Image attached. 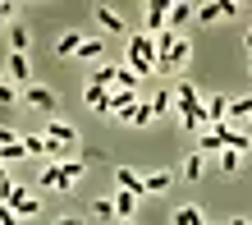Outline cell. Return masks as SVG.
<instances>
[{"label":"cell","mask_w":252,"mask_h":225,"mask_svg":"<svg viewBox=\"0 0 252 225\" xmlns=\"http://www.w3.org/2000/svg\"><path fill=\"white\" fill-rule=\"evenodd\" d=\"M128 69L138 74V78L156 69V41L147 37V33H142V37H133V46H128Z\"/></svg>","instance_id":"obj_1"},{"label":"cell","mask_w":252,"mask_h":225,"mask_svg":"<svg viewBox=\"0 0 252 225\" xmlns=\"http://www.w3.org/2000/svg\"><path fill=\"white\" fill-rule=\"evenodd\" d=\"M165 19H170V0H152V5H147V37L165 33Z\"/></svg>","instance_id":"obj_2"},{"label":"cell","mask_w":252,"mask_h":225,"mask_svg":"<svg viewBox=\"0 0 252 225\" xmlns=\"http://www.w3.org/2000/svg\"><path fill=\"white\" fill-rule=\"evenodd\" d=\"M5 74H9V87H14V83H28V78H32V65H28V55L9 51V60H5Z\"/></svg>","instance_id":"obj_3"},{"label":"cell","mask_w":252,"mask_h":225,"mask_svg":"<svg viewBox=\"0 0 252 225\" xmlns=\"http://www.w3.org/2000/svg\"><path fill=\"white\" fill-rule=\"evenodd\" d=\"M46 138L60 143V147H78V133H73L69 124H60V119H46Z\"/></svg>","instance_id":"obj_4"},{"label":"cell","mask_w":252,"mask_h":225,"mask_svg":"<svg viewBox=\"0 0 252 225\" xmlns=\"http://www.w3.org/2000/svg\"><path fill=\"white\" fill-rule=\"evenodd\" d=\"M28 101H32V106L37 111H55V92H51V87H41V83H28Z\"/></svg>","instance_id":"obj_5"},{"label":"cell","mask_w":252,"mask_h":225,"mask_svg":"<svg viewBox=\"0 0 252 225\" xmlns=\"http://www.w3.org/2000/svg\"><path fill=\"white\" fill-rule=\"evenodd\" d=\"M115 179H120V188H124V193H133V198H142V193H147V184L138 179V170H128V166L115 170Z\"/></svg>","instance_id":"obj_6"},{"label":"cell","mask_w":252,"mask_h":225,"mask_svg":"<svg viewBox=\"0 0 252 225\" xmlns=\"http://www.w3.org/2000/svg\"><path fill=\"white\" fill-rule=\"evenodd\" d=\"M192 19V5H170V19H165V33H174L179 37V28Z\"/></svg>","instance_id":"obj_7"},{"label":"cell","mask_w":252,"mask_h":225,"mask_svg":"<svg viewBox=\"0 0 252 225\" xmlns=\"http://www.w3.org/2000/svg\"><path fill=\"white\" fill-rule=\"evenodd\" d=\"M124 119H128V124H138V129H142V124H152V119H156V115H152V101H138V106H128Z\"/></svg>","instance_id":"obj_8"},{"label":"cell","mask_w":252,"mask_h":225,"mask_svg":"<svg viewBox=\"0 0 252 225\" xmlns=\"http://www.w3.org/2000/svg\"><path fill=\"white\" fill-rule=\"evenodd\" d=\"M110 202H115V216H120V221H128V216H133V202H138V198H133V193H124V188H120V193H115Z\"/></svg>","instance_id":"obj_9"},{"label":"cell","mask_w":252,"mask_h":225,"mask_svg":"<svg viewBox=\"0 0 252 225\" xmlns=\"http://www.w3.org/2000/svg\"><path fill=\"white\" fill-rule=\"evenodd\" d=\"M96 19H101V23H106V28H110V33H124V19H120V14H115L110 5H96Z\"/></svg>","instance_id":"obj_10"},{"label":"cell","mask_w":252,"mask_h":225,"mask_svg":"<svg viewBox=\"0 0 252 225\" xmlns=\"http://www.w3.org/2000/svg\"><path fill=\"white\" fill-rule=\"evenodd\" d=\"M9 46L19 51V55H28V28L23 23H9Z\"/></svg>","instance_id":"obj_11"},{"label":"cell","mask_w":252,"mask_h":225,"mask_svg":"<svg viewBox=\"0 0 252 225\" xmlns=\"http://www.w3.org/2000/svg\"><path fill=\"white\" fill-rule=\"evenodd\" d=\"M78 46H83V37L78 33H64L60 41H55V55H78Z\"/></svg>","instance_id":"obj_12"},{"label":"cell","mask_w":252,"mask_h":225,"mask_svg":"<svg viewBox=\"0 0 252 225\" xmlns=\"http://www.w3.org/2000/svg\"><path fill=\"white\" fill-rule=\"evenodd\" d=\"M170 225H202V212L197 207H179V212L170 216Z\"/></svg>","instance_id":"obj_13"},{"label":"cell","mask_w":252,"mask_h":225,"mask_svg":"<svg viewBox=\"0 0 252 225\" xmlns=\"http://www.w3.org/2000/svg\"><path fill=\"white\" fill-rule=\"evenodd\" d=\"M142 184H147V193H165V188H170V170H156V175H147Z\"/></svg>","instance_id":"obj_14"},{"label":"cell","mask_w":252,"mask_h":225,"mask_svg":"<svg viewBox=\"0 0 252 225\" xmlns=\"http://www.w3.org/2000/svg\"><path fill=\"white\" fill-rule=\"evenodd\" d=\"M78 55H87V60H101V55H106V41H92V37H83Z\"/></svg>","instance_id":"obj_15"},{"label":"cell","mask_w":252,"mask_h":225,"mask_svg":"<svg viewBox=\"0 0 252 225\" xmlns=\"http://www.w3.org/2000/svg\"><path fill=\"white\" fill-rule=\"evenodd\" d=\"M110 83H115V65H110V69H96L92 78H87V87H101V92H106Z\"/></svg>","instance_id":"obj_16"},{"label":"cell","mask_w":252,"mask_h":225,"mask_svg":"<svg viewBox=\"0 0 252 225\" xmlns=\"http://www.w3.org/2000/svg\"><path fill=\"white\" fill-rule=\"evenodd\" d=\"M87 106H92V111H101V115H106V92H101V87H87Z\"/></svg>","instance_id":"obj_17"},{"label":"cell","mask_w":252,"mask_h":225,"mask_svg":"<svg viewBox=\"0 0 252 225\" xmlns=\"http://www.w3.org/2000/svg\"><path fill=\"white\" fill-rule=\"evenodd\" d=\"M92 212H96L101 221H110V216H115V202H110V198H96V202H92Z\"/></svg>","instance_id":"obj_18"},{"label":"cell","mask_w":252,"mask_h":225,"mask_svg":"<svg viewBox=\"0 0 252 225\" xmlns=\"http://www.w3.org/2000/svg\"><path fill=\"white\" fill-rule=\"evenodd\" d=\"M19 156H28V152H23V143H9V147H0V161H19Z\"/></svg>","instance_id":"obj_19"},{"label":"cell","mask_w":252,"mask_h":225,"mask_svg":"<svg viewBox=\"0 0 252 225\" xmlns=\"http://www.w3.org/2000/svg\"><path fill=\"white\" fill-rule=\"evenodd\" d=\"M220 170H225V175L239 170V152H220Z\"/></svg>","instance_id":"obj_20"},{"label":"cell","mask_w":252,"mask_h":225,"mask_svg":"<svg viewBox=\"0 0 252 225\" xmlns=\"http://www.w3.org/2000/svg\"><path fill=\"white\" fill-rule=\"evenodd\" d=\"M184 175H188V179H197V175H202V156H197V152L184 161Z\"/></svg>","instance_id":"obj_21"},{"label":"cell","mask_w":252,"mask_h":225,"mask_svg":"<svg viewBox=\"0 0 252 225\" xmlns=\"http://www.w3.org/2000/svg\"><path fill=\"white\" fill-rule=\"evenodd\" d=\"M170 101H174L170 92H156V97H152V115H160V111H170Z\"/></svg>","instance_id":"obj_22"},{"label":"cell","mask_w":252,"mask_h":225,"mask_svg":"<svg viewBox=\"0 0 252 225\" xmlns=\"http://www.w3.org/2000/svg\"><path fill=\"white\" fill-rule=\"evenodd\" d=\"M225 115H252V97H243V101H229V111Z\"/></svg>","instance_id":"obj_23"},{"label":"cell","mask_w":252,"mask_h":225,"mask_svg":"<svg viewBox=\"0 0 252 225\" xmlns=\"http://www.w3.org/2000/svg\"><path fill=\"white\" fill-rule=\"evenodd\" d=\"M197 19H202V23H216V19H220V5H202Z\"/></svg>","instance_id":"obj_24"},{"label":"cell","mask_w":252,"mask_h":225,"mask_svg":"<svg viewBox=\"0 0 252 225\" xmlns=\"http://www.w3.org/2000/svg\"><path fill=\"white\" fill-rule=\"evenodd\" d=\"M0 225H19V216H14L9 202H0Z\"/></svg>","instance_id":"obj_25"},{"label":"cell","mask_w":252,"mask_h":225,"mask_svg":"<svg viewBox=\"0 0 252 225\" xmlns=\"http://www.w3.org/2000/svg\"><path fill=\"white\" fill-rule=\"evenodd\" d=\"M5 106H14V87H9V83H0V111H5Z\"/></svg>","instance_id":"obj_26"},{"label":"cell","mask_w":252,"mask_h":225,"mask_svg":"<svg viewBox=\"0 0 252 225\" xmlns=\"http://www.w3.org/2000/svg\"><path fill=\"white\" fill-rule=\"evenodd\" d=\"M9 143H19V133H14V129H5V124H0V147H9Z\"/></svg>","instance_id":"obj_27"},{"label":"cell","mask_w":252,"mask_h":225,"mask_svg":"<svg viewBox=\"0 0 252 225\" xmlns=\"http://www.w3.org/2000/svg\"><path fill=\"white\" fill-rule=\"evenodd\" d=\"M14 19V5H0V23H9Z\"/></svg>","instance_id":"obj_28"},{"label":"cell","mask_w":252,"mask_h":225,"mask_svg":"<svg viewBox=\"0 0 252 225\" xmlns=\"http://www.w3.org/2000/svg\"><path fill=\"white\" fill-rule=\"evenodd\" d=\"M55 225H83L78 216H60V221H55Z\"/></svg>","instance_id":"obj_29"},{"label":"cell","mask_w":252,"mask_h":225,"mask_svg":"<svg viewBox=\"0 0 252 225\" xmlns=\"http://www.w3.org/2000/svg\"><path fill=\"white\" fill-rule=\"evenodd\" d=\"M5 184H9V175H5V166H0V188H5Z\"/></svg>","instance_id":"obj_30"},{"label":"cell","mask_w":252,"mask_h":225,"mask_svg":"<svg viewBox=\"0 0 252 225\" xmlns=\"http://www.w3.org/2000/svg\"><path fill=\"white\" fill-rule=\"evenodd\" d=\"M229 225H252V221H243V216H234V221H229Z\"/></svg>","instance_id":"obj_31"},{"label":"cell","mask_w":252,"mask_h":225,"mask_svg":"<svg viewBox=\"0 0 252 225\" xmlns=\"http://www.w3.org/2000/svg\"><path fill=\"white\" fill-rule=\"evenodd\" d=\"M243 41H248V46H252V23H248V33H243Z\"/></svg>","instance_id":"obj_32"},{"label":"cell","mask_w":252,"mask_h":225,"mask_svg":"<svg viewBox=\"0 0 252 225\" xmlns=\"http://www.w3.org/2000/svg\"><path fill=\"white\" fill-rule=\"evenodd\" d=\"M248 124H252V115H248Z\"/></svg>","instance_id":"obj_33"}]
</instances>
